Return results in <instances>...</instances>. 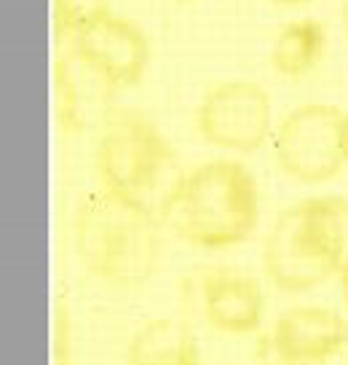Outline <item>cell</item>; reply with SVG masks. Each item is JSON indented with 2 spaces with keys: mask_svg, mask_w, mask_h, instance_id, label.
<instances>
[{
  "mask_svg": "<svg viewBox=\"0 0 348 365\" xmlns=\"http://www.w3.org/2000/svg\"><path fill=\"white\" fill-rule=\"evenodd\" d=\"M270 94L255 81H223L196 108V132L206 145L231 153H255L270 137Z\"/></svg>",
  "mask_w": 348,
  "mask_h": 365,
  "instance_id": "cell-6",
  "label": "cell"
},
{
  "mask_svg": "<svg viewBox=\"0 0 348 365\" xmlns=\"http://www.w3.org/2000/svg\"><path fill=\"white\" fill-rule=\"evenodd\" d=\"M343 110L327 103L297 105L273 132V159L279 170L305 185L337 178L346 167L340 148Z\"/></svg>",
  "mask_w": 348,
  "mask_h": 365,
  "instance_id": "cell-5",
  "label": "cell"
},
{
  "mask_svg": "<svg viewBox=\"0 0 348 365\" xmlns=\"http://www.w3.org/2000/svg\"><path fill=\"white\" fill-rule=\"evenodd\" d=\"M258 365H295V363L284 360V357L270 346L268 336H263L258 344Z\"/></svg>",
  "mask_w": 348,
  "mask_h": 365,
  "instance_id": "cell-15",
  "label": "cell"
},
{
  "mask_svg": "<svg viewBox=\"0 0 348 365\" xmlns=\"http://www.w3.org/2000/svg\"><path fill=\"white\" fill-rule=\"evenodd\" d=\"M340 27H343V35L348 41V0H340Z\"/></svg>",
  "mask_w": 348,
  "mask_h": 365,
  "instance_id": "cell-18",
  "label": "cell"
},
{
  "mask_svg": "<svg viewBox=\"0 0 348 365\" xmlns=\"http://www.w3.org/2000/svg\"><path fill=\"white\" fill-rule=\"evenodd\" d=\"M268 341L295 365H325L348 346V319L329 307L287 309L273 322Z\"/></svg>",
  "mask_w": 348,
  "mask_h": 365,
  "instance_id": "cell-8",
  "label": "cell"
},
{
  "mask_svg": "<svg viewBox=\"0 0 348 365\" xmlns=\"http://www.w3.org/2000/svg\"><path fill=\"white\" fill-rule=\"evenodd\" d=\"M70 352H73V341H70V317L68 309L56 304L54 314V365H70Z\"/></svg>",
  "mask_w": 348,
  "mask_h": 365,
  "instance_id": "cell-14",
  "label": "cell"
},
{
  "mask_svg": "<svg viewBox=\"0 0 348 365\" xmlns=\"http://www.w3.org/2000/svg\"><path fill=\"white\" fill-rule=\"evenodd\" d=\"M177 3H193V0H177Z\"/></svg>",
  "mask_w": 348,
  "mask_h": 365,
  "instance_id": "cell-20",
  "label": "cell"
},
{
  "mask_svg": "<svg viewBox=\"0 0 348 365\" xmlns=\"http://www.w3.org/2000/svg\"><path fill=\"white\" fill-rule=\"evenodd\" d=\"M348 255V199L314 196L281 210L263 242V272L284 293H305L340 274Z\"/></svg>",
  "mask_w": 348,
  "mask_h": 365,
  "instance_id": "cell-3",
  "label": "cell"
},
{
  "mask_svg": "<svg viewBox=\"0 0 348 365\" xmlns=\"http://www.w3.org/2000/svg\"><path fill=\"white\" fill-rule=\"evenodd\" d=\"M273 6H284V9H292V6H305V3H311V0H268Z\"/></svg>",
  "mask_w": 348,
  "mask_h": 365,
  "instance_id": "cell-19",
  "label": "cell"
},
{
  "mask_svg": "<svg viewBox=\"0 0 348 365\" xmlns=\"http://www.w3.org/2000/svg\"><path fill=\"white\" fill-rule=\"evenodd\" d=\"M70 51L105 91H124L145 78L150 43L142 27L126 16L105 14L70 41Z\"/></svg>",
  "mask_w": 348,
  "mask_h": 365,
  "instance_id": "cell-7",
  "label": "cell"
},
{
  "mask_svg": "<svg viewBox=\"0 0 348 365\" xmlns=\"http://www.w3.org/2000/svg\"><path fill=\"white\" fill-rule=\"evenodd\" d=\"M337 279H340V296H343V304L348 307V255H346V261H343L340 274H337Z\"/></svg>",
  "mask_w": 348,
  "mask_h": 365,
  "instance_id": "cell-17",
  "label": "cell"
},
{
  "mask_svg": "<svg viewBox=\"0 0 348 365\" xmlns=\"http://www.w3.org/2000/svg\"><path fill=\"white\" fill-rule=\"evenodd\" d=\"M204 317L217 333L249 336L265 317V293L252 274L236 266H209L201 274Z\"/></svg>",
  "mask_w": 348,
  "mask_h": 365,
  "instance_id": "cell-9",
  "label": "cell"
},
{
  "mask_svg": "<svg viewBox=\"0 0 348 365\" xmlns=\"http://www.w3.org/2000/svg\"><path fill=\"white\" fill-rule=\"evenodd\" d=\"M126 365H201V354L188 325L158 317L135 331L126 346Z\"/></svg>",
  "mask_w": 348,
  "mask_h": 365,
  "instance_id": "cell-10",
  "label": "cell"
},
{
  "mask_svg": "<svg viewBox=\"0 0 348 365\" xmlns=\"http://www.w3.org/2000/svg\"><path fill=\"white\" fill-rule=\"evenodd\" d=\"M325 24L314 19V16L292 19V22H287L281 27L276 38H273V43H270V68L276 70L281 78L300 81L311 70H316V65L325 57Z\"/></svg>",
  "mask_w": 348,
  "mask_h": 365,
  "instance_id": "cell-11",
  "label": "cell"
},
{
  "mask_svg": "<svg viewBox=\"0 0 348 365\" xmlns=\"http://www.w3.org/2000/svg\"><path fill=\"white\" fill-rule=\"evenodd\" d=\"M343 365H348V354H346V363H343Z\"/></svg>",
  "mask_w": 348,
  "mask_h": 365,
  "instance_id": "cell-21",
  "label": "cell"
},
{
  "mask_svg": "<svg viewBox=\"0 0 348 365\" xmlns=\"http://www.w3.org/2000/svg\"><path fill=\"white\" fill-rule=\"evenodd\" d=\"M174 150L167 135L135 108H112L105 113L94 148V170L105 191H112L161 215L169 191L180 180Z\"/></svg>",
  "mask_w": 348,
  "mask_h": 365,
  "instance_id": "cell-4",
  "label": "cell"
},
{
  "mask_svg": "<svg viewBox=\"0 0 348 365\" xmlns=\"http://www.w3.org/2000/svg\"><path fill=\"white\" fill-rule=\"evenodd\" d=\"M164 220L153 207L112 191H94L73 220L80 266L112 287H139L164 258Z\"/></svg>",
  "mask_w": 348,
  "mask_h": 365,
  "instance_id": "cell-2",
  "label": "cell"
},
{
  "mask_svg": "<svg viewBox=\"0 0 348 365\" xmlns=\"http://www.w3.org/2000/svg\"><path fill=\"white\" fill-rule=\"evenodd\" d=\"M80 62L73 51H59L54 62V94H56V115L65 132L78 135L86 126L83 113V89H80Z\"/></svg>",
  "mask_w": 348,
  "mask_h": 365,
  "instance_id": "cell-12",
  "label": "cell"
},
{
  "mask_svg": "<svg viewBox=\"0 0 348 365\" xmlns=\"http://www.w3.org/2000/svg\"><path fill=\"white\" fill-rule=\"evenodd\" d=\"M161 220L196 250H231L258 228V182L241 161H204L174 182Z\"/></svg>",
  "mask_w": 348,
  "mask_h": 365,
  "instance_id": "cell-1",
  "label": "cell"
},
{
  "mask_svg": "<svg viewBox=\"0 0 348 365\" xmlns=\"http://www.w3.org/2000/svg\"><path fill=\"white\" fill-rule=\"evenodd\" d=\"M340 148H343V159L348 164V110H343V118H340Z\"/></svg>",
  "mask_w": 348,
  "mask_h": 365,
  "instance_id": "cell-16",
  "label": "cell"
},
{
  "mask_svg": "<svg viewBox=\"0 0 348 365\" xmlns=\"http://www.w3.org/2000/svg\"><path fill=\"white\" fill-rule=\"evenodd\" d=\"M105 14H110V0H54V30L59 43L73 41Z\"/></svg>",
  "mask_w": 348,
  "mask_h": 365,
  "instance_id": "cell-13",
  "label": "cell"
}]
</instances>
